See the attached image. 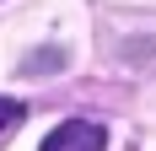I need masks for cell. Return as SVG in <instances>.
<instances>
[{
    "mask_svg": "<svg viewBox=\"0 0 156 151\" xmlns=\"http://www.w3.org/2000/svg\"><path fill=\"white\" fill-rule=\"evenodd\" d=\"M102 146H108V130H102L97 119H65L59 130L43 135L38 151H102Z\"/></svg>",
    "mask_w": 156,
    "mask_h": 151,
    "instance_id": "6da1fadb",
    "label": "cell"
},
{
    "mask_svg": "<svg viewBox=\"0 0 156 151\" xmlns=\"http://www.w3.org/2000/svg\"><path fill=\"white\" fill-rule=\"evenodd\" d=\"M22 119H27V108H22V103H11V97H0V135H5L11 124H22Z\"/></svg>",
    "mask_w": 156,
    "mask_h": 151,
    "instance_id": "7a4b0ae2",
    "label": "cell"
},
{
    "mask_svg": "<svg viewBox=\"0 0 156 151\" xmlns=\"http://www.w3.org/2000/svg\"><path fill=\"white\" fill-rule=\"evenodd\" d=\"M48 65H65V54H59V49H48V54H32V60H27V70H48Z\"/></svg>",
    "mask_w": 156,
    "mask_h": 151,
    "instance_id": "3957f363",
    "label": "cell"
}]
</instances>
